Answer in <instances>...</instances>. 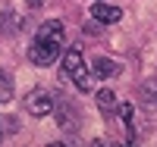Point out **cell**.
<instances>
[{
    "instance_id": "6",
    "label": "cell",
    "mask_w": 157,
    "mask_h": 147,
    "mask_svg": "<svg viewBox=\"0 0 157 147\" xmlns=\"http://www.w3.org/2000/svg\"><path fill=\"white\" fill-rule=\"evenodd\" d=\"M85 66V57H82V50L78 47H69L66 50V57H63V72L66 75H72V72H78Z\"/></svg>"
},
{
    "instance_id": "14",
    "label": "cell",
    "mask_w": 157,
    "mask_h": 147,
    "mask_svg": "<svg viewBox=\"0 0 157 147\" xmlns=\"http://www.w3.org/2000/svg\"><path fill=\"white\" fill-rule=\"evenodd\" d=\"M25 3H29V6H35V9H38V6L44 3V0H25Z\"/></svg>"
},
{
    "instance_id": "13",
    "label": "cell",
    "mask_w": 157,
    "mask_h": 147,
    "mask_svg": "<svg viewBox=\"0 0 157 147\" xmlns=\"http://www.w3.org/2000/svg\"><path fill=\"white\" fill-rule=\"evenodd\" d=\"M6 9H10V6L3 3V0H0V28H3V16H6Z\"/></svg>"
},
{
    "instance_id": "10",
    "label": "cell",
    "mask_w": 157,
    "mask_h": 147,
    "mask_svg": "<svg viewBox=\"0 0 157 147\" xmlns=\"http://www.w3.org/2000/svg\"><path fill=\"white\" fill-rule=\"evenodd\" d=\"M123 119L129 125V138L135 141V103H123Z\"/></svg>"
},
{
    "instance_id": "4",
    "label": "cell",
    "mask_w": 157,
    "mask_h": 147,
    "mask_svg": "<svg viewBox=\"0 0 157 147\" xmlns=\"http://www.w3.org/2000/svg\"><path fill=\"white\" fill-rule=\"evenodd\" d=\"M91 16H94V22H104V25H110V22H120V19H123V9H120V6H110V3H104V0H98V3L91 6Z\"/></svg>"
},
{
    "instance_id": "7",
    "label": "cell",
    "mask_w": 157,
    "mask_h": 147,
    "mask_svg": "<svg viewBox=\"0 0 157 147\" xmlns=\"http://www.w3.org/2000/svg\"><path fill=\"white\" fill-rule=\"evenodd\" d=\"M57 106V122L63 125V128H75V113H72V103H66V100H63V103H54Z\"/></svg>"
},
{
    "instance_id": "3",
    "label": "cell",
    "mask_w": 157,
    "mask_h": 147,
    "mask_svg": "<svg viewBox=\"0 0 157 147\" xmlns=\"http://www.w3.org/2000/svg\"><path fill=\"white\" fill-rule=\"evenodd\" d=\"M35 38H41V41H54V44H63V38H66V28H63V22L60 19H47L38 25V35Z\"/></svg>"
},
{
    "instance_id": "12",
    "label": "cell",
    "mask_w": 157,
    "mask_h": 147,
    "mask_svg": "<svg viewBox=\"0 0 157 147\" xmlns=\"http://www.w3.org/2000/svg\"><path fill=\"white\" fill-rule=\"evenodd\" d=\"M13 97V82H10V75L0 69V103H6Z\"/></svg>"
},
{
    "instance_id": "9",
    "label": "cell",
    "mask_w": 157,
    "mask_h": 147,
    "mask_svg": "<svg viewBox=\"0 0 157 147\" xmlns=\"http://www.w3.org/2000/svg\"><path fill=\"white\" fill-rule=\"evenodd\" d=\"M98 106H101V113H113L116 110V94L110 88H101L98 91Z\"/></svg>"
},
{
    "instance_id": "11",
    "label": "cell",
    "mask_w": 157,
    "mask_h": 147,
    "mask_svg": "<svg viewBox=\"0 0 157 147\" xmlns=\"http://www.w3.org/2000/svg\"><path fill=\"white\" fill-rule=\"evenodd\" d=\"M16 128H19V122H16L13 116H0V141H3V138H10Z\"/></svg>"
},
{
    "instance_id": "2",
    "label": "cell",
    "mask_w": 157,
    "mask_h": 147,
    "mask_svg": "<svg viewBox=\"0 0 157 147\" xmlns=\"http://www.w3.org/2000/svg\"><path fill=\"white\" fill-rule=\"evenodd\" d=\"M25 110L32 116H47V113H54V97L44 88H35V91L25 94Z\"/></svg>"
},
{
    "instance_id": "5",
    "label": "cell",
    "mask_w": 157,
    "mask_h": 147,
    "mask_svg": "<svg viewBox=\"0 0 157 147\" xmlns=\"http://www.w3.org/2000/svg\"><path fill=\"white\" fill-rule=\"evenodd\" d=\"M91 72H94L98 78H113V75H120V63H116V60H107V57H94Z\"/></svg>"
},
{
    "instance_id": "1",
    "label": "cell",
    "mask_w": 157,
    "mask_h": 147,
    "mask_svg": "<svg viewBox=\"0 0 157 147\" xmlns=\"http://www.w3.org/2000/svg\"><path fill=\"white\" fill-rule=\"evenodd\" d=\"M57 57H60V44H54V41H41V38H35L32 47H29V60L35 66H54Z\"/></svg>"
},
{
    "instance_id": "8",
    "label": "cell",
    "mask_w": 157,
    "mask_h": 147,
    "mask_svg": "<svg viewBox=\"0 0 157 147\" xmlns=\"http://www.w3.org/2000/svg\"><path fill=\"white\" fill-rule=\"evenodd\" d=\"M72 82H75L78 91H85V94H88V91H94V72H88L85 66H82L78 72H72Z\"/></svg>"
}]
</instances>
